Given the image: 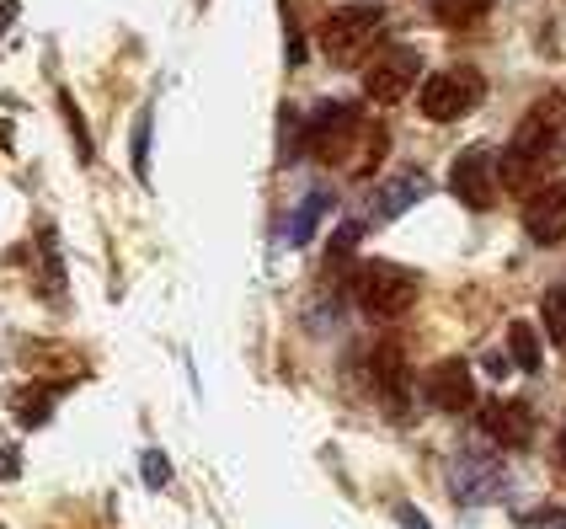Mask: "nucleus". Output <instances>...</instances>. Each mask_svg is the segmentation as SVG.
<instances>
[{"instance_id": "1", "label": "nucleus", "mask_w": 566, "mask_h": 529, "mask_svg": "<svg viewBox=\"0 0 566 529\" xmlns=\"http://www.w3.org/2000/svg\"><path fill=\"white\" fill-rule=\"evenodd\" d=\"M305 145L316 161L342 166L353 145H364V107L358 102H321L305 123Z\"/></svg>"}, {"instance_id": "2", "label": "nucleus", "mask_w": 566, "mask_h": 529, "mask_svg": "<svg viewBox=\"0 0 566 529\" xmlns=\"http://www.w3.org/2000/svg\"><path fill=\"white\" fill-rule=\"evenodd\" d=\"M556 166H561V139L513 134L508 150H502V161H497V182H502L508 193H540Z\"/></svg>"}, {"instance_id": "3", "label": "nucleus", "mask_w": 566, "mask_h": 529, "mask_svg": "<svg viewBox=\"0 0 566 529\" xmlns=\"http://www.w3.org/2000/svg\"><path fill=\"white\" fill-rule=\"evenodd\" d=\"M380 27H385L380 6H342L321 22V54L332 65H358L369 54V43L380 38Z\"/></svg>"}, {"instance_id": "4", "label": "nucleus", "mask_w": 566, "mask_h": 529, "mask_svg": "<svg viewBox=\"0 0 566 529\" xmlns=\"http://www.w3.org/2000/svg\"><path fill=\"white\" fill-rule=\"evenodd\" d=\"M417 300V273L396 268V262H364L358 268V305L369 310V316H406Z\"/></svg>"}, {"instance_id": "5", "label": "nucleus", "mask_w": 566, "mask_h": 529, "mask_svg": "<svg viewBox=\"0 0 566 529\" xmlns=\"http://www.w3.org/2000/svg\"><path fill=\"white\" fill-rule=\"evenodd\" d=\"M417 81H422V54L406 49V43H390V49H380V54L369 59V70H364L369 102H401V97H412Z\"/></svg>"}, {"instance_id": "6", "label": "nucleus", "mask_w": 566, "mask_h": 529, "mask_svg": "<svg viewBox=\"0 0 566 529\" xmlns=\"http://www.w3.org/2000/svg\"><path fill=\"white\" fill-rule=\"evenodd\" d=\"M476 102H481V81H476V70H444V75H428V81H422V91H417L422 118H433V123H454V118H465Z\"/></svg>"}, {"instance_id": "7", "label": "nucleus", "mask_w": 566, "mask_h": 529, "mask_svg": "<svg viewBox=\"0 0 566 529\" xmlns=\"http://www.w3.org/2000/svg\"><path fill=\"white\" fill-rule=\"evenodd\" d=\"M449 492H454V503H465V508H486V503H497V497H508V471H502L492 455H460L449 465Z\"/></svg>"}, {"instance_id": "8", "label": "nucleus", "mask_w": 566, "mask_h": 529, "mask_svg": "<svg viewBox=\"0 0 566 529\" xmlns=\"http://www.w3.org/2000/svg\"><path fill=\"white\" fill-rule=\"evenodd\" d=\"M449 193L460 198L465 209H492L497 204V155L486 145H470L460 161L449 166Z\"/></svg>"}, {"instance_id": "9", "label": "nucleus", "mask_w": 566, "mask_h": 529, "mask_svg": "<svg viewBox=\"0 0 566 529\" xmlns=\"http://www.w3.org/2000/svg\"><path fill=\"white\" fill-rule=\"evenodd\" d=\"M481 433L497 439L502 449H529L534 444V407L529 401H486L481 407Z\"/></svg>"}, {"instance_id": "10", "label": "nucleus", "mask_w": 566, "mask_h": 529, "mask_svg": "<svg viewBox=\"0 0 566 529\" xmlns=\"http://www.w3.org/2000/svg\"><path fill=\"white\" fill-rule=\"evenodd\" d=\"M524 230L534 246H556L566 241V182H545L524 209Z\"/></svg>"}, {"instance_id": "11", "label": "nucleus", "mask_w": 566, "mask_h": 529, "mask_svg": "<svg viewBox=\"0 0 566 529\" xmlns=\"http://www.w3.org/2000/svg\"><path fill=\"white\" fill-rule=\"evenodd\" d=\"M428 401L438 412H465L470 401H476V375H470V364L465 359H438L433 369H428Z\"/></svg>"}, {"instance_id": "12", "label": "nucleus", "mask_w": 566, "mask_h": 529, "mask_svg": "<svg viewBox=\"0 0 566 529\" xmlns=\"http://www.w3.org/2000/svg\"><path fill=\"white\" fill-rule=\"evenodd\" d=\"M513 134H529V139H561V134H566V97H561V91H545V97L524 113V123H518Z\"/></svg>"}, {"instance_id": "13", "label": "nucleus", "mask_w": 566, "mask_h": 529, "mask_svg": "<svg viewBox=\"0 0 566 529\" xmlns=\"http://www.w3.org/2000/svg\"><path fill=\"white\" fill-rule=\"evenodd\" d=\"M59 391H65L59 380H49V385H27V391H17V396H11V417H17L22 428H43V423L54 417V401H59Z\"/></svg>"}, {"instance_id": "14", "label": "nucleus", "mask_w": 566, "mask_h": 529, "mask_svg": "<svg viewBox=\"0 0 566 529\" xmlns=\"http://www.w3.org/2000/svg\"><path fill=\"white\" fill-rule=\"evenodd\" d=\"M422 193H428V177H422V171H401L396 182H385V188H380L374 214H380V220H396V214H406Z\"/></svg>"}, {"instance_id": "15", "label": "nucleus", "mask_w": 566, "mask_h": 529, "mask_svg": "<svg viewBox=\"0 0 566 529\" xmlns=\"http://www.w3.org/2000/svg\"><path fill=\"white\" fill-rule=\"evenodd\" d=\"M326 209H332V193L316 188L300 209L289 214V225H283V246H310V236L321 230V214H326Z\"/></svg>"}, {"instance_id": "16", "label": "nucleus", "mask_w": 566, "mask_h": 529, "mask_svg": "<svg viewBox=\"0 0 566 529\" xmlns=\"http://www.w3.org/2000/svg\"><path fill=\"white\" fill-rule=\"evenodd\" d=\"M369 369H374V385H380L390 401H406V359H401L396 342H385V348L369 359Z\"/></svg>"}, {"instance_id": "17", "label": "nucleus", "mask_w": 566, "mask_h": 529, "mask_svg": "<svg viewBox=\"0 0 566 529\" xmlns=\"http://www.w3.org/2000/svg\"><path fill=\"white\" fill-rule=\"evenodd\" d=\"M508 359H513V369H524V375H540V332H534L529 321H513L508 326Z\"/></svg>"}, {"instance_id": "18", "label": "nucleus", "mask_w": 566, "mask_h": 529, "mask_svg": "<svg viewBox=\"0 0 566 529\" xmlns=\"http://www.w3.org/2000/svg\"><path fill=\"white\" fill-rule=\"evenodd\" d=\"M38 252H43V294H49V300H65V268H59V236H54V225H49V220L38 225Z\"/></svg>"}, {"instance_id": "19", "label": "nucleus", "mask_w": 566, "mask_h": 529, "mask_svg": "<svg viewBox=\"0 0 566 529\" xmlns=\"http://www.w3.org/2000/svg\"><path fill=\"white\" fill-rule=\"evenodd\" d=\"M497 0H428V11L438 22H454V27H465V22H476V17H486Z\"/></svg>"}, {"instance_id": "20", "label": "nucleus", "mask_w": 566, "mask_h": 529, "mask_svg": "<svg viewBox=\"0 0 566 529\" xmlns=\"http://www.w3.org/2000/svg\"><path fill=\"white\" fill-rule=\"evenodd\" d=\"M540 316H545V337H550V342H566V284L545 289Z\"/></svg>"}, {"instance_id": "21", "label": "nucleus", "mask_w": 566, "mask_h": 529, "mask_svg": "<svg viewBox=\"0 0 566 529\" xmlns=\"http://www.w3.org/2000/svg\"><path fill=\"white\" fill-rule=\"evenodd\" d=\"M129 145H134V177H139V182H150V107H139V113H134V134H129Z\"/></svg>"}, {"instance_id": "22", "label": "nucleus", "mask_w": 566, "mask_h": 529, "mask_svg": "<svg viewBox=\"0 0 566 529\" xmlns=\"http://www.w3.org/2000/svg\"><path fill=\"white\" fill-rule=\"evenodd\" d=\"M59 113H65V123H70V134H75V155H81V161H91V129H86V118H81V107H75L70 97H59Z\"/></svg>"}, {"instance_id": "23", "label": "nucleus", "mask_w": 566, "mask_h": 529, "mask_svg": "<svg viewBox=\"0 0 566 529\" xmlns=\"http://www.w3.org/2000/svg\"><path fill=\"white\" fill-rule=\"evenodd\" d=\"M139 471H145L150 487H171V460L161 449H145V455H139Z\"/></svg>"}, {"instance_id": "24", "label": "nucleus", "mask_w": 566, "mask_h": 529, "mask_svg": "<svg viewBox=\"0 0 566 529\" xmlns=\"http://www.w3.org/2000/svg\"><path fill=\"white\" fill-rule=\"evenodd\" d=\"M486 375H492V380H508V369H513V359H508V353H486Z\"/></svg>"}, {"instance_id": "25", "label": "nucleus", "mask_w": 566, "mask_h": 529, "mask_svg": "<svg viewBox=\"0 0 566 529\" xmlns=\"http://www.w3.org/2000/svg\"><path fill=\"white\" fill-rule=\"evenodd\" d=\"M396 519H401L406 529H428V519H422V513H417V508H406V503L396 508Z\"/></svg>"}, {"instance_id": "26", "label": "nucleus", "mask_w": 566, "mask_h": 529, "mask_svg": "<svg viewBox=\"0 0 566 529\" xmlns=\"http://www.w3.org/2000/svg\"><path fill=\"white\" fill-rule=\"evenodd\" d=\"M11 22H17V0H0V33H6Z\"/></svg>"}, {"instance_id": "27", "label": "nucleus", "mask_w": 566, "mask_h": 529, "mask_svg": "<svg viewBox=\"0 0 566 529\" xmlns=\"http://www.w3.org/2000/svg\"><path fill=\"white\" fill-rule=\"evenodd\" d=\"M561 465H566V433H561Z\"/></svg>"}, {"instance_id": "28", "label": "nucleus", "mask_w": 566, "mask_h": 529, "mask_svg": "<svg viewBox=\"0 0 566 529\" xmlns=\"http://www.w3.org/2000/svg\"><path fill=\"white\" fill-rule=\"evenodd\" d=\"M0 529H6V524H0Z\"/></svg>"}]
</instances>
